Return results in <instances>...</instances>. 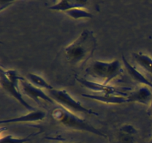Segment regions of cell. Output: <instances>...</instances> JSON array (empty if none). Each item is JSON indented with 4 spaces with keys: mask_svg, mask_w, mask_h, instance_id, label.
Returning a JSON list of instances; mask_svg holds the SVG:
<instances>
[{
    "mask_svg": "<svg viewBox=\"0 0 152 143\" xmlns=\"http://www.w3.org/2000/svg\"><path fill=\"white\" fill-rule=\"evenodd\" d=\"M50 96L54 101L57 102L62 108L73 113H82L86 114L98 116V113L94 112L91 109H89L83 106L79 101H76L74 98L68 94L65 89H53L48 91Z\"/></svg>",
    "mask_w": 152,
    "mask_h": 143,
    "instance_id": "5",
    "label": "cell"
},
{
    "mask_svg": "<svg viewBox=\"0 0 152 143\" xmlns=\"http://www.w3.org/2000/svg\"><path fill=\"white\" fill-rule=\"evenodd\" d=\"M122 60H123V64H124L128 73H129V75L132 77L133 80H134L135 81L140 83V84H142L143 86H146L152 89V81L148 80L140 72L138 71L134 66H133L132 64H130V63L126 59V57H125L123 55H122Z\"/></svg>",
    "mask_w": 152,
    "mask_h": 143,
    "instance_id": "11",
    "label": "cell"
},
{
    "mask_svg": "<svg viewBox=\"0 0 152 143\" xmlns=\"http://www.w3.org/2000/svg\"><path fill=\"white\" fill-rule=\"evenodd\" d=\"M34 134H31L25 138H15L10 135H7L4 137H1L0 143H26L30 140L29 137H31Z\"/></svg>",
    "mask_w": 152,
    "mask_h": 143,
    "instance_id": "17",
    "label": "cell"
},
{
    "mask_svg": "<svg viewBox=\"0 0 152 143\" xmlns=\"http://www.w3.org/2000/svg\"><path fill=\"white\" fill-rule=\"evenodd\" d=\"M82 96L108 104H122L128 103L127 97L120 96V95H103V94L91 95V94L83 93L82 94Z\"/></svg>",
    "mask_w": 152,
    "mask_h": 143,
    "instance_id": "10",
    "label": "cell"
},
{
    "mask_svg": "<svg viewBox=\"0 0 152 143\" xmlns=\"http://www.w3.org/2000/svg\"><path fill=\"white\" fill-rule=\"evenodd\" d=\"M137 134V130L132 125H124L119 130L117 142L118 143H135Z\"/></svg>",
    "mask_w": 152,
    "mask_h": 143,
    "instance_id": "12",
    "label": "cell"
},
{
    "mask_svg": "<svg viewBox=\"0 0 152 143\" xmlns=\"http://www.w3.org/2000/svg\"><path fill=\"white\" fill-rule=\"evenodd\" d=\"M21 85L22 87V91L24 94L27 96L29 97L30 98L35 101L37 103H39L40 100L45 102L49 103V104H54V101L51 98V97L48 95L47 94L45 93L42 89L34 86L32 83L30 82L25 81V79L20 81Z\"/></svg>",
    "mask_w": 152,
    "mask_h": 143,
    "instance_id": "7",
    "label": "cell"
},
{
    "mask_svg": "<svg viewBox=\"0 0 152 143\" xmlns=\"http://www.w3.org/2000/svg\"><path fill=\"white\" fill-rule=\"evenodd\" d=\"M51 116L55 121L65 128L73 130L85 131L106 139L107 136L100 130L94 128L86 120L77 116L75 113L68 111L62 107H57L53 110Z\"/></svg>",
    "mask_w": 152,
    "mask_h": 143,
    "instance_id": "2",
    "label": "cell"
},
{
    "mask_svg": "<svg viewBox=\"0 0 152 143\" xmlns=\"http://www.w3.org/2000/svg\"><path fill=\"white\" fill-rule=\"evenodd\" d=\"M22 80H24L23 77L19 76L15 70H4L3 69V68H1L0 82H1V87L25 108L29 110L30 112L34 111L36 109L24 99L20 91L19 90L18 83Z\"/></svg>",
    "mask_w": 152,
    "mask_h": 143,
    "instance_id": "4",
    "label": "cell"
},
{
    "mask_svg": "<svg viewBox=\"0 0 152 143\" xmlns=\"http://www.w3.org/2000/svg\"><path fill=\"white\" fill-rule=\"evenodd\" d=\"M148 143H152V139H151V140H150V141H149V142H148Z\"/></svg>",
    "mask_w": 152,
    "mask_h": 143,
    "instance_id": "19",
    "label": "cell"
},
{
    "mask_svg": "<svg viewBox=\"0 0 152 143\" xmlns=\"http://www.w3.org/2000/svg\"><path fill=\"white\" fill-rule=\"evenodd\" d=\"M148 114L151 115V116H152V101H151V104L149 105V108H148Z\"/></svg>",
    "mask_w": 152,
    "mask_h": 143,
    "instance_id": "18",
    "label": "cell"
},
{
    "mask_svg": "<svg viewBox=\"0 0 152 143\" xmlns=\"http://www.w3.org/2000/svg\"><path fill=\"white\" fill-rule=\"evenodd\" d=\"M65 13L74 19H91L94 17V15L90 11L87 10L86 8H82V7L73 8Z\"/></svg>",
    "mask_w": 152,
    "mask_h": 143,
    "instance_id": "16",
    "label": "cell"
},
{
    "mask_svg": "<svg viewBox=\"0 0 152 143\" xmlns=\"http://www.w3.org/2000/svg\"><path fill=\"white\" fill-rule=\"evenodd\" d=\"M96 38L91 31L85 29L64 50L65 57L71 65L78 66L87 62L96 49Z\"/></svg>",
    "mask_w": 152,
    "mask_h": 143,
    "instance_id": "1",
    "label": "cell"
},
{
    "mask_svg": "<svg viewBox=\"0 0 152 143\" xmlns=\"http://www.w3.org/2000/svg\"><path fill=\"white\" fill-rule=\"evenodd\" d=\"M68 143H71V142H68ZM72 143H83V142H72Z\"/></svg>",
    "mask_w": 152,
    "mask_h": 143,
    "instance_id": "20",
    "label": "cell"
},
{
    "mask_svg": "<svg viewBox=\"0 0 152 143\" xmlns=\"http://www.w3.org/2000/svg\"><path fill=\"white\" fill-rule=\"evenodd\" d=\"M27 77L29 80L30 83L39 89H45L48 91L53 89V86L48 82L46 81L42 77L38 75V74H36L34 73H28Z\"/></svg>",
    "mask_w": 152,
    "mask_h": 143,
    "instance_id": "15",
    "label": "cell"
},
{
    "mask_svg": "<svg viewBox=\"0 0 152 143\" xmlns=\"http://www.w3.org/2000/svg\"><path fill=\"white\" fill-rule=\"evenodd\" d=\"M132 57L140 66L152 75V58L151 57L141 52L133 53Z\"/></svg>",
    "mask_w": 152,
    "mask_h": 143,
    "instance_id": "14",
    "label": "cell"
},
{
    "mask_svg": "<svg viewBox=\"0 0 152 143\" xmlns=\"http://www.w3.org/2000/svg\"><path fill=\"white\" fill-rule=\"evenodd\" d=\"M88 4V1H77V0H72V1H59L56 2L53 5L50 6L48 9L55 11H62L66 12L68 10H71L73 8H77V7H82L85 8L86 4Z\"/></svg>",
    "mask_w": 152,
    "mask_h": 143,
    "instance_id": "13",
    "label": "cell"
},
{
    "mask_svg": "<svg viewBox=\"0 0 152 143\" xmlns=\"http://www.w3.org/2000/svg\"><path fill=\"white\" fill-rule=\"evenodd\" d=\"M77 81L80 83L82 86L84 87L88 88L94 92H99L103 95H120V96L127 97L128 95L123 89H129V88H117L114 86H109L108 84H104L102 83H97V82L91 81L87 79L83 78V77H77Z\"/></svg>",
    "mask_w": 152,
    "mask_h": 143,
    "instance_id": "6",
    "label": "cell"
},
{
    "mask_svg": "<svg viewBox=\"0 0 152 143\" xmlns=\"http://www.w3.org/2000/svg\"><path fill=\"white\" fill-rule=\"evenodd\" d=\"M128 103L137 102L149 106L152 101V92L149 87L142 86L129 94L127 96Z\"/></svg>",
    "mask_w": 152,
    "mask_h": 143,
    "instance_id": "8",
    "label": "cell"
},
{
    "mask_svg": "<svg viewBox=\"0 0 152 143\" xmlns=\"http://www.w3.org/2000/svg\"><path fill=\"white\" fill-rule=\"evenodd\" d=\"M46 114L42 110H36L34 111L30 112L29 113L23 116H18L10 119H2L0 121V123L2 124H13V123H25V122H37L42 121L45 117Z\"/></svg>",
    "mask_w": 152,
    "mask_h": 143,
    "instance_id": "9",
    "label": "cell"
},
{
    "mask_svg": "<svg viewBox=\"0 0 152 143\" xmlns=\"http://www.w3.org/2000/svg\"><path fill=\"white\" fill-rule=\"evenodd\" d=\"M86 72L90 77L102 80L104 84H108V83L121 76L123 69L118 60L110 62L95 60L86 69Z\"/></svg>",
    "mask_w": 152,
    "mask_h": 143,
    "instance_id": "3",
    "label": "cell"
}]
</instances>
